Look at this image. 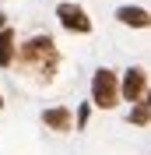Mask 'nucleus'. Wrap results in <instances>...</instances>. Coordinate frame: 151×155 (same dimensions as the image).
I'll return each mask as SVG.
<instances>
[{
    "mask_svg": "<svg viewBox=\"0 0 151 155\" xmlns=\"http://www.w3.org/2000/svg\"><path fill=\"white\" fill-rule=\"evenodd\" d=\"M21 67L32 71L39 81L53 78V71H56V42H53L49 35H35V39H28V42L21 46Z\"/></svg>",
    "mask_w": 151,
    "mask_h": 155,
    "instance_id": "f257e3e1",
    "label": "nucleus"
},
{
    "mask_svg": "<svg viewBox=\"0 0 151 155\" xmlns=\"http://www.w3.org/2000/svg\"><path fill=\"white\" fill-rule=\"evenodd\" d=\"M116 99H120V81H116V74L109 67L95 71V78H92V102L98 109H113Z\"/></svg>",
    "mask_w": 151,
    "mask_h": 155,
    "instance_id": "f03ea898",
    "label": "nucleus"
},
{
    "mask_svg": "<svg viewBox=\"0 0 151 155\" xmlns=\"http://www.w3.org/2000/svg\"><path fill=\"white\" fill-rule=\"evenodd\" d=\"M56 18H60V25H63L67 32H77V35H88V32H92V18L85 14V7H77L70 0L56 4Z\"/></svg>",
    "mask_w": 151,
    "mask_h": 155,
    "instance_id": "7ed1b4c3",
    "label": "nucleus"
},
{
    "mask_svg": "<svg viewBox=\"0 0 151 155\" xmlns=\"http://www.w3.org/2000/svg\"><path fill=\"white\" fill-rule=\"evenodd\" d=\"M120 92L130 99V102L144 99V95H148V71H144V67H130L127 78H123V85H120Z\"/></svg>",
    "mask_w": 151,
    "mask_h": 155,
    "instance_id": "20e7f679",
    "label": "nucleus"
},
{
    "mask_svg": "<svg viewBox=\"0 0 151 155\" xmlns=\"http://www.w3.org/2000/svg\"><path fill=\"white\" fill-rule=\"evenodd\" d=\"M42 124L49 130H70V109L56 106V109H42Z\"/></svg>",
    "mask_w": 151,
    "mask_h": 155,
    "instance_id": "39448f33",
    "label": "nucleus"
},
{
    "mask_svg": "<svg viewBox=\"0 0 151 155\" xmlns=\"http://www.w3.org/2000/svg\"><path fill=\"white\" fill-rule=\"evenodd\" d=\"M116 18H120L123 25H130V28H148V25H151V18H148L144 7H120Z\"/></svg>",
    "mask_w": 151,
    "mask_h": 155,
    "instance_id": "423d86ee",
    "label": "nucleus"
},
{
    "mask_svg": "<svg viewBox=\"0 0 151 155\" xmlns=\"http://www.w3.org/2000/svg\"><path fill=\"white\" fill-rule=\"evenodd\" d=\"M14 49H18V39H14V32H11V28H0V67H11Z\"/></svg>",
    "mask_w": 151,
    "mask_h": 155,
    "instance_id": "0eeeda50",
    "label": "nucleus"
},
{
    "mask_svg": "<svg viewBox=\"0 0 151 155\" xmlns=\"http://www.w3.org/2000/svg\"><path fill=\"white\" fill-rule=\"evenodd\" d=\"M148 116H151V102H148V95H144V99H137V102H133V109H130V124L148 127Z\"/></svg>",
    "mask_w": 151,
    "mask_h": 155,
    "instance_id": "6e6552de",
    "label": "nucleus"
},
{
    "mask_svg": "<svg viewBox=\"0 0 151 155\" xmlns=\"http://www.w3.org/2000/svg\"><path fill=\"white\" fill-rule=\"evenodd\" d=\"M0 28H7V14L4 11H0Z\"/></svg>",
    "mask_w": 151,
    "mask_h": 155,
    "instance_id": "1a4fd4ad",
    "label": "nucleus"
},
{
    "mask_svg": "<svg viewBox=\"0 0 151 155\" xmlns=\"http://www.w3.org/2000/svg\"><path fill=\"white\" fill-rule=\"evenodd\" d=\"M0 109H4V95H0Z\"/></svg>",
    "mask_w": 151,
    "mask_h": 155,
    "instance_id": "9d476101",
    "label": "nucleus"
}]
</instances>
